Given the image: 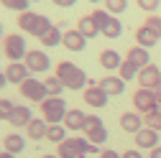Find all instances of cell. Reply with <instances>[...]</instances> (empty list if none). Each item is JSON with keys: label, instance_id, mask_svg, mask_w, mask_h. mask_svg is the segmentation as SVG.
Returning a JSON list of instances; mask_svg holds the SVG:
<instances>
[{"label": "cell", "instance_id": "6da1fadb", "mask_svg": "<svg viewBox=\"0 0 161 158\" xmlns=\"http://www.w3.org/2000/svg\"><path fill=\"white\" fill-rule=\"evenodd\" d=\"M56 76L62 79L64 89H72V92L90 87V76L79 69L77 64H72V61H62V64H59V66H56Z\"/></svg>", "mask_w": 161, "mask_h": 158}, {"label": "cell", "instance_id": "7a4b0ae2", "mask_svg": "<svg viewBox=\"0 0 161 158\" xmlns=\"http://www.w3.org/2000/svg\"><path fill=\"white\" fill-rule=\"evenodd\" d=\"M51 26H54V23L49 21L46 15H41V13H31V10H26V13L18 15V28L26 31V33H31V36H36V38H41Z\"/></svg>", "mask_w": 161, "mask_h": 158}, {"label": "cell", "instance_id": "3957f363", "mask_svg": "<svg viewBox=\"0 0 161 158\" xmlns=\"http://www.w3.org/2000/svg\"><path fill=\"white\" fill-rule=\"evenodd\" d=\"M41 112H44V120L49 125H59V123H64L69 107H67V102L62 100V97H46V100L41 102Z\"/></svg>", "mask_w": 161, "mask_h": 158}, {"label": "cell", "instance_id": "277c9868", "mask_svg": "<svg viewBox=\"0 0 161 158\" xmlns=\"http://www.w3.org/2000/svg\"><path fill=\"white\" fill-rule=\"evenodd\" d=\"M92 18H95V23H97V28H100L103 36H108V38H120V33H123V23H120L113 13H108V10H95Z\"/></svg>", "mask_w": 161, "mask_h": 158}, {"label": "cell", "instance_id": "5b68a950", "mask_svg": "<svg viewBox=\"0 0 161 158\" xmlns=\"http://www.w3.org/2000/svg\"><path fill=\"white\" fill-rule=\"evenodd\" d=\"M3 54L8 56V61H21V59H26L28 49H26V41L21 33H8L3 36Z\"/></svg>", "mask_w": 161, "mask_h": 158}, {"label": "cell", "instance_id": "8992f818", "mask_svg": "<svg viewBox=\"0 0 161 158\" xmlns=\"http://www.w3.org/2000/svg\"><path fill=\"white\" fill-rule=\"evenodd\" d=\"M85 138H87L90 143H95V145H100V143L108 140V130H105V125H103L100 117L87 115V120H85Z\"/></svg>", "mask_w": 161, "mask_h": 158}, {"label": "cell", "instance_id": "52a82bcc", "mask_svg": "<svg viewBox=\"0 0 161 158\" xmlns=\"http://www.w3.org/2000/svg\"><path fill=\"white\" fill-rule=\"evenodd\" d=\"M21 97H26V100H31V102H44L46 97H49V92H46V87H44V82H38V79H26V82L21 84Z\"/></svg>", "mask_w": 161, "mask_h": 158}, {"label": "cell", "instance_id": "ba28073f", "mask_svg": "<svg viewBox=\"0 0 161 158\" xmlns=\"http://www.w3.org/2000/svg\"><path fill=\"white\" fill-rule=\"evenodd\" d=\"M133 107L138 110V112H151V110H156L158 107V102H156V94H153V89H146V87H141L136 94H133Z\"/></svg>", "mask_w": 161, "mask_h": 158}, {"label": "cell", "instance_id": "9c48e42d", "mask_svg": "<svg viewBox=\"0 0 161 158\" xmlns=\"http://www.w3.org/2000/svg\"><path fill=\"white\" fill-rule=\"evenodd\" d=\"M138 84L141 87H146V89H156L158 84H161V69L156 66V64H148V66H143L138 71Z\"/></svg>", "mask_w": 161, "mask_h": 158}, {"label": "cell", "instance_id": "30bf717a", "mask_svg": "<svg viewBox=\"0 0 161 158\" xmlns=\"http://www.w3.org/2000/svg\"><path fill=\"white\" fill-rule=\"evenodd\" d=\"M108 92L100 87V84H90L87 89H85V94H82V100L90 105V107H105L108 105Z\"/></svg>", "mask_w": 161, "mask_h": 158}, {"label": "cell", "instance_id": "8fae6325", "mask_svg": "<svg viewBox=\"0 0 161 158\" xmlns=\"http://www.w3.org/2000/svg\"><path fill=\"white\" fill-rule=\"evenodd\" d=\"M23 64L28 66V71H46L49 69V56L44 51H38V49H31L23 59Z\"/></svg>", "mask_w": 161, "mask_h": 158}, {"label": "cell", "instance_id": "7c38bea8", "mask_svg": "<svg viewBox=\"0 0 161 158\" xmlns=\"http://www.w3.org/2000/svg\"><path fill=\"white\" fill-rule=\"evenodd\" d=\"M28 66L23 64V61H8V69H5V76H8V82L10 84H18L21 87L26 79H28Z\"/></svg>", "mask_w": 161, "mask_h": 158}, {"label": "cell", "instance_id": "4fadbf2b", "mask_svg": "<svg viewBox=\"0 0 161 158\" xmlns=\"http://www.w3.org/2000/svg\"><path fill=\"white\" fill-rule=\"evenodd\" d=\"M62 44H64L69 51H82V49L87 46V38L79 33L77 28H69V31H64V36H62Z\"/></svg>", "mask_w": 161, "mask_h": 158}, {"label": "cell", "instance_id": "5bb4252c", "mask_svg": "<svg viewBox=\"0 0 161 158\" xmlns=\"http://www.w3.org/2000/svg\"><path fill=\"white\" fill-rule=\"evenodd\" d=\"M8 123H10L13 128H28V123H31V107L15 105L13 112H10V117H8Z\"/></svg>", "mask_w": 161, "mask_h": 158}, {"label": "cell", "instance_id": "9a60e30c", "mask_svg": "<svg viewBox=\"0 0 161 158\" xmlns=\"http://www.w3.org/2000/svg\"><path fill=\"white\" fill-rule=\"evenodd\" d=\"M156 143H158V133H156V130H151V128H141V130L136 133V145H138V148H148V150H153Z\"/></svg>", "mask_w": 161, "mask_h": 158}, {"label": "cell", "instance_id": "2e32d148", "mask_svg": "<svg viewBox=\"0 0 161 158\" xmlns=\"http://www.w3.org/2000/svg\"><path fill=\"white\" fill-rule=\"evenodd\" d=\"M158 33L156 31H151L148 26H141L138 31H136V46H143V49H151V46H156V41H158Z\"/></svg>", "mask_w": 161, "mask_h": 158}, {"label": "cell", "instance_id": "e0dca14e", "mask_svg": "<svg viewBox=\"0 0 161 158\" xmlns=\"http://www.w3.org/2000/svg\"><path fill=\"white\" fill-rule=\"evenodd\" d=\"M120 128H123L125 133H138L141 128H143V117H141L138 112H125L123 117H120Z\"/></svg>", "mask_w": 161, "mask_h": 158}, {"label": "cell", "instance_id": "ac0fdd59", "mask_svg": "<svg viewBox=\"0 0 161 158\" xmlns=\"http://www.w3.org/2000/svg\"><path fill=\"white\" fill-rule=\"evenodd\" d=\"M85 120H87V115L82 112V110H69L67 112V117H64V128L67 130H85Z\"/></svg>", "mask_w": 161, "mask_h": 158}, {"label": "cell", "instance_id": "d6986e66", "mask_svg": "<svg viewBox=\"0 0 161 158\" xmlns=\"http://www.w3.org/2000/svg\"><path fill=\"white\" fill-rule=\"evenodd\" d=\"M100 87H103L110 97H113V94H123L125 79H120V76H103V79H100Z\"/></svg>", "mask_w": 161, "mask_h": 158}, {"label": "cell", "instance_id": "ffe728a7", "mask_svg": "<svg viewBox=\"0 0 161 158\" xmlns=\"http://www.w3.org/2000/svg\"><path fill=\"white\" fill-rule=\"evenodd\" d=\"M3 145H5V150H8V153L18 155V153H23L26 140H23V135H18V133H8V135L3 138Z\"/></svg>", "mask_w": 161, "mask_h": 158}, {"label": "cell", "instance_id": "44dd1931", "mask_svg": "<svg viewBox=\"0 0 161 158\" xmlns=\"http://www.w3.org/2000/svg\"><path fill=\"white\" fill-rule=\"evenodd\" d=\"M77 31L82 33L85 38H95V36H100V28H97V23H95V18H92V15H82V18H79Z\"/></svg>", "mask_w": 161, "mask_h": 158}, {"label": "cell", "instance_id": "7402d4cb", "mask_svg": "<svg viewBox=\"0 0 161 158\" xmlns=\"http://www.w3.org/2000/svg\"><path fill=\"white\" fill-rule=\"evenodd\" d=\"M100 64H103L108 71H115V69H120L123 59H120V54H118V51H113V49H105L103 54H100Z\"/></svg>", "mask_w": 161, "mask_h": 158}, {"label": "cell", "instance_id": "603a6c76", "mask_svg": "<svg viewBox=\"0 0 161 158\" xmlns=\"http://www.w3.org/2000/svg\"><path fill=\"white\" fill-rule=\"evenodd\" d=\"M128 59H130V61H133L138 69H143V66L151 64V59H148V49H143V46H130Z\"/></svg>", "mask_w": 161, "mask_h": 158}, {"label": "cell", "instance_id": "cb8c5ba5", "mask_svg": "<svg viewBox=\"0 0 161 158\" xmlns=\"http://www.w3.org/2000/svg\"><path fill=\"white\" fill-rule=\"evenodd\" d=\"M56 155H59V158H85L82 153H79L74 138H67V140L59 143V153H56Z\"/></svg>", "mask_w": 161, "mask_h": 158}, {"label": "cell", "instance_id": "d4e9b609", "mask_svg": "<svg viewBox=\"0 0 161 158\" xmlns=\"http://www.w3.org/2000/svg\"><path fill=\"white\" fill-rule=\"evenodd\" d=\"M46 130H49V123L46 120H31L28 123V138H31V140H44Z\"/></svg>", "mask_w": 161, "mask_h": 158}, {"label": "cell", "instance_id": "484cf974", "mask_svg": "<svg viewBox=\"0 0 161 158\" xmlns=\"http://www.w3.org/2000/svg\"><path fill=\"white\" fill-rule=\"evenodd\" d=\"M62 36H64L62 31H59L56 26H51V28H49L41 38H38V41H41L44 46H49V49H54V46H59V44H62Z\"/></svg>", "mask_w": 161, "mask_h": 158}, {"label": "cell", "instance_id": "4316f807", "mask_svg": "<svg viewBox=\"0 0 161 158\" xmlns=\"http://www.w3.org/2000/svg\"><path fill=\"white\" fill-rule=\"evenodd\" d=\"M143 125H146V128H151V130H156V133H161V110H158V107H156V110H151V112H146Z\"/></svg>", "mask_w": 161, "mask_h": 158}, {"label": "cell", "instance_id": "83f0119b", "mask_svg": "<svg viewBox=\"0 0 161 158\" xmlns=\"http://www.w3.org/2000/svg\"><path fill=\"white\" fill-rule=\"evenodd\" d=\"M44 87H46L49 97H59L62 89H64V84H62V79H59V76H46L44 79Z\"/></svg>", "mask_w": 161, "mask_h": 158}, {"label": "cell", "instance_id": "f1b7e54d", "mask_svg": "<svg viewBox=\"0 0 161 158\" xmlns=\"http://www.w3.org/2000/svg\"><path fill=\"white\" fill-rule=\"evenodd\" d=\"M118 71H120V74H118L120 79H133V76H138V71H141V69L130 61V59H125V61L120 64V69H118Z\"/></svg>", "mask_w": 161, "mask_h": 158}, {"label": "cell", "instance_id": "f546056e", "mask_svg": "<svg viewBox=\"0 0 161 158\" xmlns=\"http://www.w3.org/2000/svg\"><path fill=\"white\" fill-rule=\"evenodd\" d=\"M46 138H49L51 143H62V140H67V128H62V125H49Z\"/></svg>", "mask_w": 161, "mask_h": 158}, {"label": "cell", "instance_id": "4dcf8cb0", "mask_svg": "<svg viewBox=\"0 0 161 158\" xmlns=\"http://www.w3.org/2000/svg\"><path fill=\"white\" fill-rule=\"evenodd\" d=\"M125 8H128V0H105V10H108V13H113V15L123 13Z\"/></svg>", "mask_w": 161, "mask_h": 158}, {"label": "cell", "instance_id": "1f68e13d", "mask_svg": "<svg viewBox=\"0 0 161 158\" xmlns=\"http://www.w3.org/2000/svg\"><path fill=\"white\" fill-rule=\"evenodd\" d=\"M0 3H3V8H8V10H18V13L28 10V0H0Z\"/></svg>", "mask_w": 161, "mask_h": 158}, {"label": "cell", "instance_id": "d6a6232c", "mask_svg": "<svg viewBox=\"0 0 161 158\" xmlns=\"http://www.w3.org/2000/svg\"><path fill=\"white\" fill-rule=\"evenodd\" d=\"M15 105H10V100H5V97H0V120H8L10 112H13Z\"/></svg>", "mask_w": 161, "mask_h": 158}, {"label": "cell", "instance_id": "836d02e7", "mask_svg": "<svg viewBox=\"0 0 161 158\" xmlns=\"http://www.w3.org/2000/svg\"><path fill=\"white\" fill-rule=\"evenodd\" d=\"M158 3H161V0H138V8L146 10V13H153L158 8Z\"/></svg>", "mask_w": 161, "mask_h": 158}, {"label": "cell", "instance_id": "e575fe53", "mask_svg": "<svg viewBox=\"0 0 161 158\" xmlns=\"http://www.w3.org/2000/svg\"><path fill=\"white\" fill-rule=\"evenodd\" d=\"M146 26L161 36V18H158V15H148V18H146Z\"/></svg>", "mask_w": 161, "mask_h": 158}, {"label": "cell", "instance_id": "d590c367", "mask_svg": "<svg viewBox=\"0 0 161 158\" xmlns=\"http://www.w3.org/2000/svg\"><path fill=\"white\" fill-rule=\"evenodd\" d=\"M51 3H54V5H59V8H72L77 0H51Z\"/></svg>", "mask_w": 161, "mask_h": 158}, {"label": "cell", "instance_id": "8d00e7d4", "mask_svg": "<svg viewBox=\"0 0 161 158\" xmlns=\"http://www.w3.org/2000/svg\"><path fill=\"white\" fill-rule=\"evenodd\" d=\"M120 158H143V155H141L138 150H125V153L120 155Z\"/></svg>", "mask_w": 161, "mask_h": 158}, {"label": "cell", "instance_id": "74e56055", "mask_svg": "<svg viewBox=\"0 0 161 158\" xmlns=\"http://www.w3.org/2000/svg\"><path fill=\"white\" fill-rule=\"evenodd\" d=\"M100 158H120L115 150H103V153H100Z\"/></svg>", "mask_w": 161, "mask_h": 158}, {"label": "cell", "instance_id": "f35d334b", "mask_svg": "<svg viewBox=\"0 0 161 158\" xmlns=\"http://www.w3.org/2000/svg\"><path fill=\"white\" fill-rule=\"evenodd\" d=\"M148 158H161V145H156V148L151 150V155H148Z\"/></svg>", "mask_w": 161, "mask_h": 158}, {"label": "cell", "instance_id": "ab89813d", "mask_svg": "<svg viewBox=\"0 0 161 158\" xmlns=\"http://www.w3.org/2000/svg\"><path fill=\"white\" fill-rule=\"evenodd\" d=\"M8 84V76H5V71H0V89H3Z\"/></svg>", "mask_w": 161, "mask_h": 158}, {"label": "cell", "instance_id": "60d3db41", "mask_svg": "<svg viewBox=\"0 0 161 158\" xmlns=\"http://www.w3.org/2000/svg\"><path fill=\"white\" fill-rule=\"evenodd\" d=\"M153 94H156V102H158V105H161V84H158V87H156V89H153Z\"/></svg>", "mask_w": 161, "mask_h": 158}, {"label": "cell", "instance_id": "b9f144b4", "mask_svg": "<svg viewBox=\"0 0 161 158\" xmlns=\"http://www.w3.org/2000/svg\"><path fill=\"white\" fill-rule=\"evenodd\" d=\"M0 158H13V153H8V150H3V153H0Z\"/></svg>", "mask_w": 161, "mask_h": 158}, {"label": "cell", "instance_id": "7bdbcfd3", "mask_svg": "<svg viewBox=\"0 0 161 158\" xmlns=\"http://www.w3.org/2000/svg\"><path fill=\"white\" fill-rule=\"evenodd\" d=\"M41 158H59V155H41Z\"/></svg>", "mask_w": 161, "mask_h": 158}, {"label": "cell", "instance_id": "ee69618b", "mask_svg": "<svg viewBox=\"0 0 161 158\" xmlns=\"http://www.w3.org/2000/svg\"><path fill=\"white\" fill-rule=\"evenodd\" d=\"M90 3H100V0H90Z\"/></svg>", "mask_w": 161, "mask_h": 158}, {"label": "cell", "instance_id": "f6af8a7d", "mask_svg": "<svg viewBox=\"0 0 161 158\" xmlns=\"http://www.w3.org/2000/svg\"><path fill=\"white\" fill-rule=\"evenodd\" d=\"M0 36H3V26H0Z\"/></svg>", "mask_w": 161, "mask_h": 158}]
</instances>
